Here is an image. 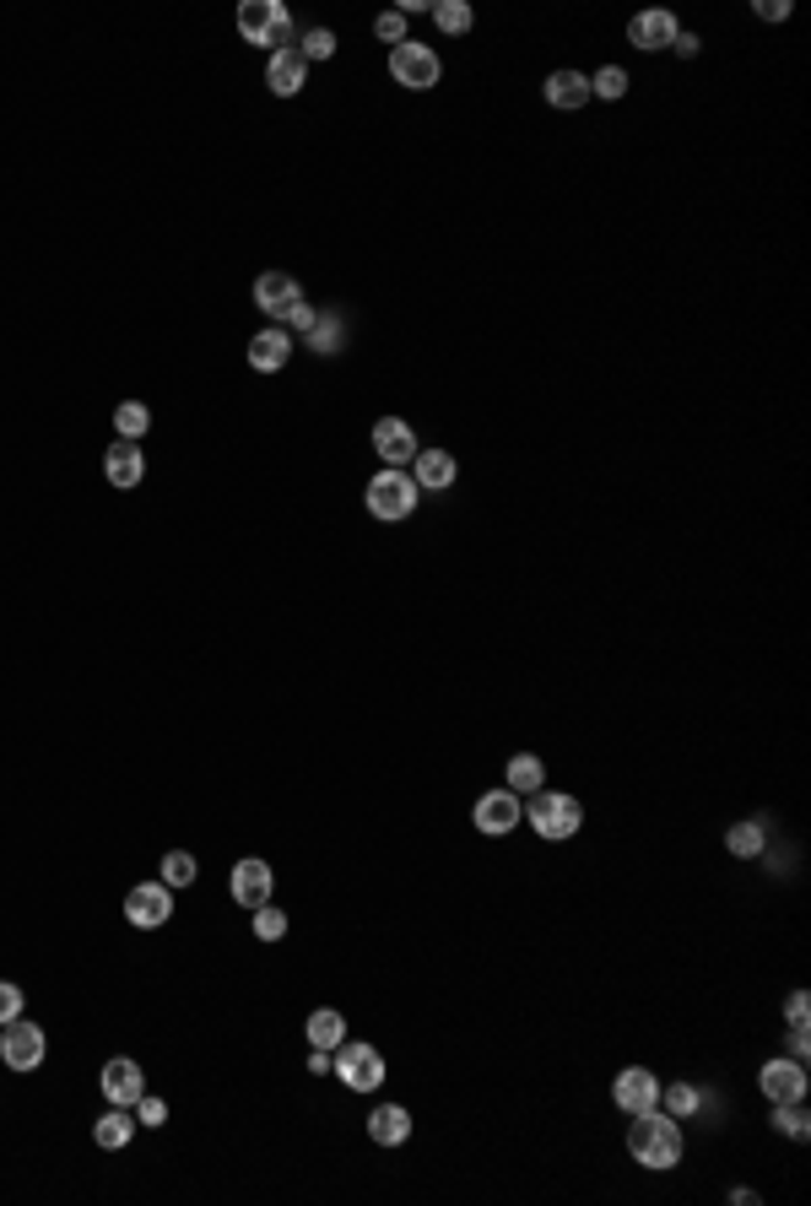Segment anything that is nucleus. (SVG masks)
<instances>
[{
  "instance_id": "nucleus-20",
  "label": "nucleus",
  "mask_w": 811,
  "mask_h": 1206,
  "mask_svg": "<svg viewBox=\"0 0 811 1206\" xmlns=\"http://www.w3.org/2000/svg\"><path fill=\"white\" fill-rule=\"evenodd\" d=\"M287 357H293V336L287 331H260L250 342V368H260V374L287 368Z\"/></svg>"
},
{
  "instance_id": "nucleus-29",
  "label": "nucleus",
  "mask_w": 811,
  "mask_h": 1206,
  "mask_svg": "<svg viewBox=\"0 0 811 1206\" xmlns=\"http://www.w3.org/2000/svg\"><path fill=\"white\" fill-rule=\"evenodd\" d=\"M773 1131H784L790 1142H807L811 1120H807V1109H801V1099H796V1104H773Z\"/></svg>"
},
{
  "instance_id": "nucleus-15",
  "label": "nucleus",
  "mask_w": 811,
  "mask_h": 1206,
  "mask_svg": "<svg viewBox=\"0 0 811 1206\" xmlns=\"http://www.w3.org/2000/svg\"><path fill=\"white\" fill-rule=\"evenodd\" d=\"M254 303H260V314H293V303H304V287L287 276V271H265L260 282H254Z\"/></svg>"
},
{
  "instance_id": "nucleus-5",
  "label": "nucleus",
  "mask_w": 811,
  "mask_h": 1206,
  "mask_svg": "<svg viewBox=\"0 0 811 1206\" xmlns=\"http://www.w3.org/2000/svg\"><path fill=\"white\" fill-rule=\"evenodd\" d=\"M330 1071H336L352 1093H373V1088L385 1082V1056H379L373 1045H362V1039H341V1045H336V1060H330Z\"/></svg>"
},
{
  "instance_id": "nucleus-33",
  "label": "nucleus",
  "mask_w": 811,
  "mask_h": 1206,
  "mask_svg": "<svg viewBox=\"0 0 811 1206\" xmlns=\"http://www.w3.org/2000/svg\"><path fill=\"white\" fill-rule=\"evenodd\" d=\"M254 936H260V942H282V936H287V914L271 909V904H260L254 909Z\"/></svg>"
},
{
  "instance_id": "nucleus-9",
  "label": "nucleus",
  "mask_w": 811,
  "mask_h": 1206,
  "mask_svg": "<svg viewBox=\"0 0 811 1206\" xmlns=\"http://www.w3.org/2000/svg\"><path fill=\"white\" fill-rule=\"evenodd\" d=\"M471 822H476V833H487V839H504L519 828V796L514 790H487V796H476L471 806Z\"/></svg>"
},
{
  "instance_id": "nucleus-30",
  "label": "nucleus",
  "mask_w": 811,
  "mask_h": 1206,
  "mask_svg": "<svg viewBox=\"0 0 811 1206\" xmlns=\"http://www.w3.org/2000/svg\"><path fill=\"white\" fill-rule=\"evenodd\" d=\"M190 882H196V854L190 850L162 854V888H190Z\"/></svg>"
},
{
  "instance_id": "nucleus-18",
  "label": "nucleus",
  "mask_w": 811,
  "mask_h": 1206,
  "mask_svg": "<svg viewBox=\"0 0 811 1206\" xmlns=\"http://www.w3.org/2000/svg\"><path fill=\"white\" fill-rule=\"evenodd\" d=\"M103 471H108V482H114V487H136V482L147 476V460H141V444H130V439H119V444H108V454H103Z\"/></svg>"
},
{
  "instance_id": "nucleus-24",
  "label": "nucleus",
  "mask_w": 811,
  "mask_h": 1206,
  "mask_svg": "<svg viewBox=\"0 0 811 1206\" xmlns=\"http://www.w3.org/2000/svg\"><path fill=\"white\" fill-rule=\"evenodd\" d=\"M341 1039H347V1017L330 1011V1006H319V1011L308 1017V1045H314V1050H336Z\"/></svg>"
},
{
  "instance_id": "nucleus-27",
  "label": "nucleus",
  "mask_w": 811,
  "mask_h": 1206,
  "mask_svg": "<svg viewBox=\"0 0 811 1206\" xmlns=\"http://www.w3.org/2000/svg\"><path fill=\"white\" fill-rule=\"evenodd\" d=\"M762 845H768V833H762V822H736V828L725 833V850H730V854H741V860H752V854H762Z\"/></svg>"
},
{
  "instance_id": "nucleus-11",
  "label": "nucleus",
  "mask_w": 811,
  "mask_h": 1206,
  "mask_svg": "<svg viewBox=\"0 0 811 1206\" xmlns=\"http://www.w3.org/2000/svg\"><path fill=\"white\" fill-rule=\"evenodd\" d=\"M103 1099H108V1104H119V1109H136L141 1104V1093H147V1077H141V1066H136V1060H108V1066H103Z\"/></svg>"
},
{
  "instance_id": "nucleus-26",
  "label": "nucleus",
  "mask_w": 811,
  "mask_h": 1206,
  "mask_svg": "<svg viewBox=\"0 0 811 1206\" xmlns=\"http://www.w3.org/2000/svg\"><path fill=\"white\" fill-rule=\"evenodd\" d=\"M660 1099H665V1114H671V1120H687V1114H698V1104H704V1093H698L693 1082H671V1088H660Z\"/></svg>"
},
{
  "instance_id": "nucleus-31",
  "label": "nucleus",
  "mask_w": 811,
  "mask_h": 1206,
  "mask_svg": "<svg viewBox=\"0 0 811 1206\" xmlns=\"http://www.w3.org/2000/svg\"><path fill=\"white\" fill-rule=\"evenodd\" d=\"M622 93H628V71H622V65H607V71H596V76H590V98L617 103Z\"/></svg>"
},
{
  "instance_id": "nucleus-3",
  "label": "nucleus",
  "mask_w": 811,
  "mask_h": 1206,
  "mask_svg": "<svg viewBox=\"0 0 811 1206\" xmlns=\"http://www.w3.org/2000/svg\"><path fill=\"white\" fill-rule=\"evenodd\" d=\"M417 493H422V487L406 476L401 465H385V471L368 482V514H373V520H390V525H396V520H411Z\"/></svg>"
},
{
  "instance_id": "nucleus-12",
  "label": "nucleus",
  "mask_w": 811,
  "mask_h": 1206,
  "mask_svg": "<svg viewBox=\"0 0 811 1206\" xmlns=\"http://www.w3.org/2000/svg\"><path fill=\"white\" fill-rule=\"evenodd\" d=\"M758 1088L773 1104H796V1099H807V1071H801V1060H768L758 1071Z\"/></svg>"
},
{
  "instance_id": "nucleus-40",
  "label": "nucleus",
  "mask_w": 811,
  "mask_h": 1206,
  "mask_svg": "<svg viewBox=\"0 0 811 1206\" xmlns=\"http://www.w3.org/2000/svg\"><path fill=\"white\" fill-rule=\"evenodd\" d=\"M758 17L762 22H784V17H790V0H758Z\"/></svg>"
},
{
  "instance_id": "nucleus-2",
  "label": "nucleus",
  "mask_w": 811,
  "mask_h": 1206,
  "mask_svg": "<svg viewBox=\"0 0 811 1206\" xmlns=\"http://www.w3.org/2000/svg\"><path fill=\"white\" fill-rule=\"evenodd\" d=\"M239 33H244V44H265V50H287V39H293V11L282 6V0H244L239 6Z\"/></svg>"
},
{
  "instance_id": "nucleus-19",
  "label": "nucleus",
  "mask_w": 811,
  "mask_h": 1206,
  "mask_svg": "<svg viewBox=\"0 0 811 1206\" xmlns=\"http://www.w3.org/2000/svg\"><path fill=\"white\" fill-rule=\"evenodd\" d=\"M417 471H411V482L417 487H428V493H444V487H455V454L450 450H417Z\"/></svg>"
},
{
  "instance_id": "nucleus-32",
  "label": "nucleus",
  "mask_w": 811,
  "mask_h": 1206,
  "mask_svg": "<svg viewBox=\"0 0 811 1206\" xmlns=\"http://www.w3.org/2000/svg\"><path fill=\"white\" fill-rule=\"evenodd\" d=\"M433 22H439L444 33H465V28H471V6H465V0H439V6H433Z\"/></svg>"
},
{
  "instance_id": "nucleus-7",
  "label": "nucleus",
  "mask_w": 811,
  "mask_h": 1206,
  "mask_svg": "<svg viewBox=\"0 0 811 1206\" xmlns=\"http://www.w3.org/2000/svg\"><path fill=\"white\" fill-rule=\"evenodd\" d=\"M44 1050H50L44 1028H33V1023H22V1017L0 1028V1060H6L11 1071H33V1066H44Z\"/></svg>"
},
{
  "instance_id": "nucleus-4",
  "label": "nucleus",
  "mask_w": 811,
  "mask_h": 1206,
  "mask_svg": "<svg viewBox=\"0 0 811 1206\" xmlns=\"http://www.w3.org/2000/svg\"><path fill=\"white\" fill-rule=\"evenodd\" d=\"M525 822H530L541 839H573V833L584 828V806L573 801V796H562V790H536Z\"/></svg>"
},
{
  "instance_id": "nucleus-43",
  "label": "nucleus",
  "mask_w": 811,
  "mask_h": 1206,
  "mask_svg": "<svg viewBox=\"0 0 811 1206\" xmlns=\"http://www.w3.org/2000/svg\"><path fill=\"white\" fill-rule=\"evenodd\" d=\"M308 1071H330V1050H314V1056H308Z\"/></svg>"
},
{
  "instance_id": "nucleus-37",
  "label": "nucleus",
  "mask_w": 811,
  "mask_h": 1206,
  "mask_svg": "<svg viewBox=\"0 0 811 1206\" xmlns=\"http://www.w3.org/2000/svg\"><path fill=\"white\" fill-rule=\"evenodd\" d=\"M17 1017H22V990L0 979V1028H6V1023H17Z\"/></svg>"
},
{
  "instance_id": "nucleus-22",
  "label": "nucleus",
  "mask_w": 811,
  "mask_h": 1206,
  "mask_svg": "<svg viewBox=\"0 0 811 1206\" xmlns=\"http://www.w3.org/2000/svg\"><path fill=\"white\" fill-rule=\"evenodd\" d=\"M368 1136H373L379 1147H401L406 1136H411V1114H406L401 1104L373 1109V1120H368Z\"/></svg>"
},
{
  "instance_id": "nucleus-14",
  "label": "nucleus",
  "mask_w": 811,
  "mask_h": 1206,
  "mask_svg": "<svg viewBox=\"0 0 811 1206\" xmlns=\"http://www.w3.org/2000/svg\"><path fill=\"white\" fill-rule=\"evenodd\" d=\"M271 888H276V877H271V866L265 860H239L233 866V899L244 909H260V904H271Z\"/></svg>"
},
{
  "instance_id": "nucleus-35",
  "label": "nucleus",
  "mask_w": 811,
  "mask_h": 1206,
  "mask_svg": "<svg viewBox=\"0 0 811 1206\" xmlns=\"http://www.w3.org/2000/svg\"><path fill=\"white\" fill-rule=\"evenodd\" d=\"M341 342V319H314V353H336Z\"/></svg>"
},
{
  "instance_id": "nucleus-13",
  "label": "nucleus",
  "mask_w": 811,
  "mask_h": 1206,
  "mask_svg": "<svg viewBox=\"0 0 811 1206\" xmlns=\"http://www.w3.org/2000/svg\"><path fill=\"white\" fill-rule=\"evenodd\" d=\"M676 17L671 11H639L633 22H628V44L633 50H644V54H655V50H671L676 44Z\"/></svg>"
},
{
  "instance_id": "nucleus-21",
  "label": "nucleus",
  "mask_w": 811,
  "mask_h": 1206,
  "mask_svg": "<svg viewBox=\"0 0 811 1206\" xmlns=\"http://www.w3.org/2000/svg\"><path fill=\"white\" fill-rule=\"evenodd\" d=\"M547 103L552 108H584L590 103V76L584 71H552L547 76Z\"/></svg>"
},
{
  "instance_id": "nucleus-41",
  "label": "nucleus",
  "mask_w": 811,
  "mask_h": 1206,
  "mask_svg": "<svg viewBox=\"0 0 811 1206\" xmlns=\"http://www.w3.org/2000/svg\"><path fill=\"white\" fill-rule=\"evenodd\" d=\"M287 319H293L298 331H314V319H319V314H314L308 303H293V314H287Z\"/></svg>"
},
{
  "instance_id": "nucleus-38",
  "label": "nucleus",
  "mask_w": 811,
  "mask_h": 1206,
  "mask_svg": "<svg viewBox=\"0 0 811 1206\" xmlns=\"http://www.w3.org/2000/svg\"><path fill=\"white\" fill-rule=\"evenodd\" d=\"M136 1120H141V1125H162V1120H168V1104H162V1099H147V1093H141V1104H136Z\"/></svg>"
},
{
  "instance_id": "nucleus-36",
  "label": "nucleus",
  "mask_w": 811,
  "mask_h": 1206,
  "mask_svg": "<svg viewBox=\"0 0 811 1206\" xmlns=\"http://www.w3.org/2000/svg\"><path fill=\"white\" fill-rule=\"evenodd\" d=\"M373 33H379L385 44H406V17L401 11H385V17L373 22Z\"/></svg>"
},
{
  "instance_id": "nucleus-34",
  "label": "nucleus",
  "mask_w": 811,
  "mask_h": 1206,
  "mask_svg": "<svg viewBox=\"0 0 811 1206\" xmlns=\"http://www.w3.org/2000/svg\"><path fill=\"white\" fill-rule=\"evenodd\" d=\"M298 54H304L308 65H314V60H330V54H336V33H330V28H308Z\"/></svg>"
},
{
  "instance_id": "nucleus-16",
  "label": "nucleus",
  "mask_w": 811,
  "mask_h": 1206,
  "mask_svg": "<svg viewBox=\"0 0 811 1206\" xmlns=\"http://www.w3.org/2000/svg\"><path fill=\"white\" fill-rule=\"evenodd\" d=\"M373 450H379L385 465H406V460L417 454V433H411V422H401V417H379V422H373Z\"/></svg>"
},
{
  "instance_id": "nucleus-17",
  "label": "nucleus",
  "mask_w": 811,
  "mask_h": 1206,
  "mask_svg": "<svg viewBox=\"0 0 811 1206\" xmlns=\"http://www.w3.org/2000/svg\"><path fill=\"white\" fill-rule=\"evenodd\" d=\"M265 82H271V93H276V98H293V93H304L308 60L293 50V44H287V50H276V54H271V65H265Z\"/></svg>"
},
{
  "instance_id": "nucleus-42",
  "label": "nucleus",
  "mask_w": 811,
  "mask_h": 1206,
  "mask_svg": "<svg viewBox=\"0 0 811 1206\" xmlns=\"http://www.w3.org/2000/svg\"><path fill=\"white\" fill-rule=\"evenodd\" d=\"M671 50H676V54H687V60H693V54H698V33H676V44H671Z\"/></svg>"
},
{
  "instance_id": "nucleus-39",
  "label": "nucleus",
  "mask_w": 811,
  "mask_h": 1206,
  "mask_svg": "<svg viewBox=\"0 0 811 1206\" xmlns=\"http://www.w3.org/2000/svg\"><path fill=\"white\" fill-rule=\"evenodd\" d=\"M784 1011H790V1028H807V1017H811V1001H807V990H796V996H790V1006H784Z\"/></svg>"
},
{
  "instance_id": "nucleus-23",
  "label": "nucleus",
  "mask_w": 811,
  "mask_h": 1206,
  "mask_svg": "<svg viewBox=\"0 0 811 1206\" xmlns=\"http://www.w3.org/2000/svg\"><path fill=\"white\" fill-rule=\"evenodd\" d=\"M504 779H508V790H514V796H536V790H541V779H547V763H541L536 753H519V757H508Z\"/></svg>"
},
{
  "instance_id": "nucleus-28",
  "label": "nucleus",
  "mask_w": 811,
  "mask_h": 1206,
  "mask_svg": "<svg viewBox=\"0 0 811 1206\" xmlns=\"http://www.w3.org/2000/svg\"><path fill=\"white\" fill-rule=\"evenodd\" d=\"M114 428H119V439H130V444H136V439L152 428V411H147L141 401H125L119 411H114Z\"/></svg>"
},
{
  "instance_id": "nucleus-6",
  "label": "nucleus",
  "mask_w": 811,
  "mask_h": 1206,
  "mask_svg": "<svg viewBox=\"0 0 811 1206\" xmlns=\"http://www.w3.org/2000/svg\"><path fill=\"white\" fill-rule=\"evenodd\" d=\"M390 76L411 87V93H428V87H439V76H444V65H439V54L428 50V44H396L390 50Z\"/></svg>"
},
{
  "instance_id": "nucleus-8",
  "label": "nucleus",
  "mask_w": 811,
  "mask_h": 1206,
  "mask_svg": "<svg viewBox=\"0 0 811 1206\" xmlns=\"http://www.w3.org/2000/svg\"><path fill=\"white\" fill-rule=\"evenodd\" d=\"M168 914H173V888H162V882H141V888L125 893V920H130L136 931L168 925Z\"/></svg>"
},
{
  "instance_id": "nucleus-25",
  "label": "nucleus",
  "mask_w": 811,
  "mask_h": 1206,
  "mask_svg": "<svg viewBox=\"0 0 811 1206\" xmlns=\"http://www.w3.org/2000/svg\"><path fill=\"white\" fill-rule=\"evenodd\" d=\"M130 1131H136V1125H130V1109L114 1104V1114H103L98 1125H93V1142L114 1153V1147H125V1142H130Z\"/></svg>"
},
{
  "instance_id": "nucleus-1",
  "label": "nucleus",
  "mask_w": 811,
  "mask_h": 1206,
  "mask_svg": "<svg viewBox=\"0 0 811 1206\" xmlns=\"http://www.w3.org/2000/svg\"><path fill=\"white\" fill-rule=\"evenodd\" d=\"M628 1153L639 1168H676L682 1163V1125L671 1120V1114H660V1109H644V1114H633V1125H628Z\"/></svg>"
},
{
  "instance_id": "nucleus-10",
  "label": "nucleus",
  "mask_w": 811,
  "mask_h": 1206,
  "mask_svg": "<svg viewBox=\"0 0 811 1206\" xmlns=\"http://www.w3.org/2000/svg\"><path fill=\"white\" fill-rule=\"evenodd\" d=\"M611 1099H617V1109H628V1114L660 1109V1077L650 1071V1066H628V1071H617Z\"/></svg>"
}]
</instances>
